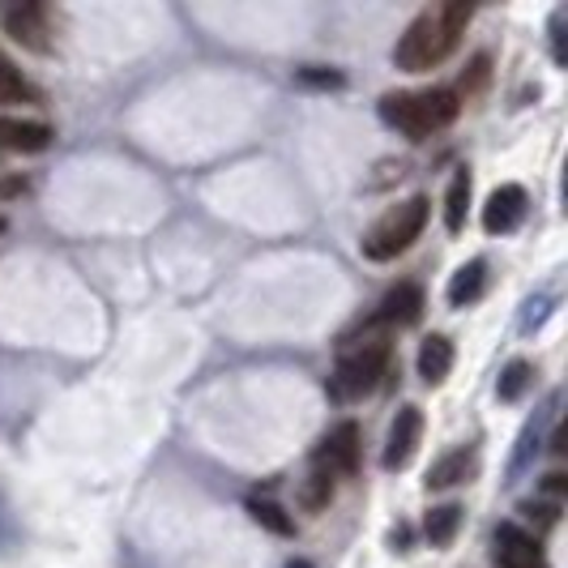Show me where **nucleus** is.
Here are the masks:
<instances>
[{
  "label": "nucleus",
  "instance_id": "obj_9",
  "mask_svg": "<svg viewBox=\"0 0 568 568\" xmlns=\"http://www.w3.org/2000/svg\"><path fill=\"white\" fill-rule=\"evenodd\" d=\"M4 30L30 48V52H48L52 48V18L43 4H22V9H9L4 13Z\"/></svg>",
  "mask_w": 568,
  "mask_h": 568
},
{
  "label": "nucleus",
  "instance_id": "obj_16",
  "mask_svg": "<svg viewBox=\"0 0 568 568\" xmlns=\"http://www.w3.org/2000/svg\"><path fill=\"white\" fill-rule=\"evenodd\" d=\"M462 526V505H436V509L424 517V535L432 547H449Z\"/></svg>",
  "mask_w": 568,
  "mask_h": 568
},
{
  "label": "nucleus",
  "instance_id": "obj_21",
  "mask_svg": "<svg viewBox=\"0 0 568 568\" xmlns=\"http://www.w3.org/2000/svg\"><path fill=\"white\" fill-rule=\"evenodd\" d=\"M300 78H304V82H313V85H342L338 73H313V69H304Z\"/></svg>",
  "mask_w": 568,
  "mask_h": 568
},
{
  "label": "nucleus",
  "instance_id": "obj_14",
  "mask_svg": "<svg viewBox=\"0 0 568 568\" xmlns=\"http://www.w3.org/2000/svg\"><path fill=\"white\" fill-rule=\"evenodd\" d=\"M487 286V261H470V265H462L454 274V283H449V304L454 308H466V304H475L479 295H484Z\"/></svg>",
  "mask_w": 568,
  "mask_h": 568
},
{
  "label": "nucleus",
  "instance_id": "obj_2",
  "mask_svg": "<svg viewBox=\"0 0 568 568\" xmlns=\"http://www.w3.org/2000/svg\"><path fill=\"white\" fill-rule=\"evenodd\" d=\"M462 112V99L449 85H432V90H398L381 99V120L402 129L410 142H424L432 133L449 129Z\"/></svg>",
  "mask_w": 568,
  "mask_h": 568
},
{
  "label": "nucleus",
  "instance_id": "obj_6",
  "mask_svg": "<svg viewBox=\"0 0 568 568\" xmlns=\"http://www.w3.org/2000/svg\"><path fill=\"white\" fill-rule=\"evenodd\" d=\"M355 466H359V427L346 419V424H338L321 440L316 470H325V475H351Z\"/></svg>",
  "mask_w": 568,
  "mask_h": 568
},
{
  "label": "nucleus",
  "instance_id": "obj_22",
  "mask_svg": "<svg viewBox=\"0 0 568 568\" xmlns=\"http://www.w3.org/2000/svg\"><path fill=\"white\" fill-rule=\"evenodd\" d=\"M286 568H313V565H308V560H291Z\"/></svg>",
  "mask_w": 568,
  "mask_h": 568
},
{
  "label": "nucleus",
  "instance_id": "obj_5",
  "mask_svg": "<svg viewBox=\"0 0 568 568\" xmlns=\"http://www.w3.org/2000/svg\"><path fill=\"white\" fill-rule=\"evenodd\" d=\"M491 560L500 568H551L547 565V556H542V547L535 535H526L521 526H496V551H491Z\"/></svg>",
  "mask_w": 568,
  "mask_h": 568
},
{
  "label": "nucleus",
  "instance_id": "obj_3",
  "mask_svg": "<svg viewBox=\"0 0 568 568\" xmlns=\"http://www.w3.org/2000/svg\"><path fill=\"white\" fill-rule=\"evenodd\" d=\"M427 227V197H410L394 205L364 240V256L368 261H394L398 253H406Z\"/></svg>",
  "mask_w": 568,
  "mask_h": 568
},
{
  "label": "nucleus",
  "instance_id": "obj_10",
  "mask_svg": "<svg viewBox=\"0 0 568 568\" xmlns=\"http://www.w3.org/2000/svg\"><path fill=\"white\" fill-rule=\"evenodd\" d=\"M424 316V286L398 283L372 313V325H415Z\"/></svg>",
  "mask_w": 568,
  "mask_h": 568
},
{
  "label": "nucleus",
  "instance_id": "obj_7",
  "mask_svg": "<svg viewBox=\"0 0 568 568\" xmlns=\"http://www.w3.org/2000/svg\"><path fill=\"white\" fill-rule=\"evenodd\" d=\"M419 440H424V415H419V406H402L394 427H389V440H385V470L410 466Z\"/></svg>",
  "mask_w": 568,
  "mask_h": 568
},
{
  "label": "nucleus",
  "instance_id": "obj_20",
  "mask_svg": "<svg viewBox=\"0 0 568 568\" xmlns=\"http://www.w3.org/2000/svg\"><path fill=\"white\" fill-rule=\"evenodd\" d=\"M329 496H334V475H325V470H313V479L304 484V491H300V505L308 513L325 509L329 505Z\"/></svg>",
  "mask_w": 568,
  "mask_h": 568
},
{
  "label": "nucleus",
  "instance_id": "obj_23",
  "mask_svg": "<svg viewBox=\"0 0 568 568\" xmlns=\"http://www.w3.org/2000/svg\"><path fill=\"white\" fill-rule=\"evenodd\" d=\"M0 227H4V223H0Z\"/></svg>",
  "mask_w": 568,
  "mask_h": 568
},
{
  "label": "nucleus",
  "instance_id": "obj_1",
  "mask_svg": "<svg viewBox=\"0 0 568 568\" xmlns=\"http://www.w3.org/2000/svg\"><path fill=\"white\" fill-rule=\"evenodd\" d=\"M466 22H470V4H462V0H445V4L424 9L398 39L394 64L406 69V73H427V69H436V64L457 48Z\"/></svg>",
  "mask_w": 568,
  "mask_h": 568
},
{
  "label": "nucleus",
  "instance_id": "obj_18",
  "mask_svg": "<svg viewBox=\"0 0 568 568\" xmlns=\"http://www.w3.org/2000/svg\"><path fill=\"white\" fill-rule=\"evenodd\" d=\"M248 513H253L256 526H265V530H274V535H295V521L286 517L283 505H274V500H248Z\"/></svg>",
  "mask_w": 568,
  "mask_h": 568
},
{
  "label": "nucleus",
  "instance_id": "obj_12",
  "mask_svg": "<svg viewBox=\"0 0 568 568\" xmlns=\"http://www.w3.org/2000/svg\"><path fill=\"white\" fill-rule=\"evenodd\" d=\"M449 372H454V342L445 338V334L424 338V346H419V376H424L427 385H440Z\"/></svg>",
  "mask_w": 568,
  "mask_h": 568
},
{
  "label": "nucleus",
  "instance_id": "obj_8",
  "mask_svg": "<svg viewBox=\"0 0 568 568\" xmlns=\"http://www.w3.org/2000/svg\"><path fill=\"white\" fill-rule=\"evenodd\" d=\"M526 219V189L521 184H500L484 205V227L487 235H509L521 227Z\"/></svg>",
  "mask_w": 568,
  "mask_h": 568
},
{
  "label": "nucleus",
  "instance_id": "obj_15",
  "mask_svg": "<svg viewBox=\"0 0 568 568\" xmlns=\"http://www.w3.org/2000/svg\"><path fill=\"white\" fill-rule=\"evenodd\" d=\"M470 466H475L470 449H454V454H445L432 470H427V487H432V491H440V487L462 484V479L470 475Z\"/></svg>",
  "mask_w": 568,
  "mask_h": 568
},
{
  "label": "nucleus",
  "instance_id": "obj_19",
  "mask_svg": "<svg viewBox=\"0 0 568 568\" xmlns=\"http://www.w3.org/2000/svg\"><path fill=\"white\" fill-rule=\"evenodd\" d=\"M530 364L526 359H513L509 368H505V376H500V385H496V394L505 402H517L521 394H526V385H530Z\"/></svg>",
  "mask_w": 568,
  "mask_h": 568
},
{
  "label": "nucleus",
  "instance_id": "obj_4",
  "mask_svg": "<svg viewBox=\"0 0 568 568\" xmlns=\"http://www.w3.org/2000/svg\"><path fill=\"white\" fill-rule=\"evenodd\" d=\"M389 368V342L385 338H368L351 351H342L338 372H334V389L338 398H364L381 385V376Z\"/></svg>",
  "mask_w": 568,
  "mask_h": 568
},
{
  "label": "nucleus",
  "instance_id": "obj_11",
  "mask_svg": "<svg viewBox=\"0 0 568 568\" xmlns=\"http://www.w3.org/2000/svg\"><path fill=\"white\" fill-rule=\"evenodd\" d=\"M52 145V124L43 120H18V115H0V150L13 154H39Z\"/></svg>",
  "mask_w": 568,
  "mask_h": 568
},
{
  "label": "nucleus",
  "instance_id": "obj_17",
  "mask_svg": "<svg viewBox=\"0 0 568 568\" xmlns=\"http://www.w3.org/2000/svg\"><path fill=\"white\" fill-rule=\"evenodd\" d=\"M466 205H470V171L462 168L449 184V193H445V227L454 235L466 227Z\"/></svg>",
  "mask_w": 568,
  "mask_h": 568
},
{
  "label": "nucleus",
  "instance_id": "obj_13",
  "mask_svg": "<svg viewBox=\"0 0 568 568\" xmlns=\"http://www.w3.org/2000/svg\"><path fill=\"white\" fill-rule=\"evenodd\" d=\"M13 103H39V90L27 82V73L13 60L0 52V108H13Z\"/></svg>",
  "mask_w": 568,
  "mask_h": 568
}]
</instances>
